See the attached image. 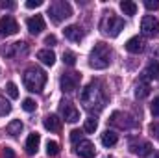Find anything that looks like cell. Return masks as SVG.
<instances>
[{
	"instance_id": "obj_13",
	"label": "cell",
	"mask_w": 159,
	"mask_h": 158,
	"mask_svg": "<svg viewBox=\"0 0 159 158\" xmlns=\"http://www.w3.org/2000/svg\"><path fill=\"white\" fill-rule=\"evenodd\" d=\"M76 153L80 155V158H93L96 155V149L93 145V141L89 140H80L76 143Z\"/></svg>"
},
{
	"instance_id": "obj_9",
	"label": "cell",
	"mask_w": 159,
	"mask_h": 158,
	"mask_svg": "<svg viewBox=\"0 0 159 158\" xmlns=\"http://www.w3.org/2000/svg\"><path fill=\"white\" fill-rule=\"evenodd\" d=\"M59 114H61V117L65 119V121H69V123L80 121V110L70 102V101H63V102L59 104Z\"/></svg>"
},
{
	"instance_id": "obj_3",
	"label": "cell",
	"mask_w": 159,
	"mask_h": 158,
	"mask_svg": "<svg viewBox=\"0 0 159 158\" xmlns=\"http://www.w3.org/2000/svg\"><path fill=\"white\" fill-rule=\"evenodd\" d=\"M22 82H24V86H26L28 91L39 93L41 89L44 87V84H46V73H44L43 69H39V67H30V69L24 73Z\"/></svg>"
},
{
	"instance_id": "obj_37",
	"label": "cell",
	"mask_w": 159,
	"mask_h": 158,
	"mask_svg": "<svg viewBox=\"0 0 159 158\" xmlns=\"http://www.w3.org/2000/svg\"><path fill=\"white\" fill-rule=\"evenodd\" d=\"M0 6H2V7H7V9H13V7H15V4H13V2H2Z\"/></svg>"
},
{
	"instance_id": "obj_33",
	"label": "cell",
	"mask_w": 159,
	"mask_h": 158,
	"mask_svg": "<svg viewBox=\"0 0 159 158\" xmlns=\"http://www.w3.org/2000/svg\"><path fill=\"white\" fill-rule=\"evenodd\" d=\"M144 6L146 9H159V0H146Z\"/></svg>"
},
{
	"instance_id": "obj_38",
	"label": "cell",
	"mask_w": 159,
	"mask_h": 158,
	"mask_svg": "<svg viewBox=\"0 0 159 158\" xmlns=\"http://www.w3.org/2000/svg\"><path fill=\"white\" fill-rule=\"evenodd\" d=\"M107 158H115V156H107Z\"/></svg>"
},
{
	"instance_id": "obj_17",
	"label": "cell",
	"mask_w": 159,
	"mask_h": 158,
	"mask_svg": "<svg viewBox=\"0 0 159 158\" xmlns=\"http://www.w3.org/2000/svg\"><path fill=\"white\" fill-rule=\"evenodd\" d=\"M43 125L48 132H59L61 130V119L57 116H54V114H50V116H46L43 119Z\"/></svg>"
},
{
	"instance_id": "obj_10",
	"label": "cell",
	"mask_w": 159,
	"mask_h": 158,
	"mask_svg": "<svg viewBox=\"0 0 159 158\" xmlns=\"http://www.w3.org/2000/svg\"><path fill=\"white\" fill-rule=\"evenodd\" d=\"M109 123L113 125V126H119V128H124V130H128V128H133L137 123H135V119L131 117V116H128V114H122V112H113L111 114V119H109Z\"/></svg>"
},
{
	"instance_id": "obj_15",
	"label": "cell",
	"mask_w": 159,
	"mask_h": 158,
	"mask_svg": "<svg viewBox=\"0 0 159 158\" xmlns=\"http://www.w3.org/2000/svg\"><path fill=\"white\" fill-rule=\"evenodd\" d=\"M144 48H146V43H144L143 37H139V36L129 37V39L126 41V50L131 52V54H139V52H143Z\"/></svg>"
},
{
	"instance_id": "obj_4",
	"label": "cell",
	"mask_w": 159,
	"mask_h": 158,
	"mask_svg": "<svg viewBox=\"0 0 159 158\" xmlns=\"http://www.w3.org/2000/svg\"><path fill=\"white\" fill-rule=\"evenodd\" d=\"M100 30L109 37H117L124 30V19L117 17L113 11H107V13H104V17L100 21Z\"/></svg>"
},
{
	"instance_id": "obj_34",
	"label": "cell",
	"mask_w": 159,
	"mask_h": 158,
	"mask_svg": "<svg viewBox=\"0 0 159 158\" xmlns=\"http://www.w3.org/2000/svg\"><path fill=\"white\" fill-rule=\"evenodd\" d=\"M39 6H43V0H28V2H26V7H28V9L39 7Z\"/></svg>"
},
{
	"instance_id": "obj_1",
	"label": "cell",
	"mask_w": 159,
	"mask_h": 158,
	"mask_svg": "<svg viewBox=\"0 0 159 158\" xmlns=\"http://www.w3.org/2000/svg\"><path fill=\"white\" fill-rule=\"evenodd\" d=\"M80 101H81V104H83V108L87 112L98 114V112L104 110V106L107 102V97H106V93H104V89H102V86L98 82H91L81 89Z\"/></svg>"
},
{
	"instance_id": "obj_25",
	"label": "cell",
	"mask_w": 159,
	"mask_h": 158,
	"mask_svg": "<svg viewBox=\"0 0 159 158\" xmlns=\"http://www.w3.org/2000/svg\"><path fill=\"white\" fill-rule=\"evenodd\" d=\"M46 155L48 156H57L59 155V143L57 141H46Z\"/></svg>"
},
{
	"instance_id": "obj_7",
	"label": "cell",
	"mask_w": 159,
	"mask_h": 158,
	"mask_svg": "<svg viewBox=\"0 0 159 158\" xmlns=\"http://www.w3.org/2000/svg\"><path fill=\"white\" fill-rule=\"evenodd\" d=\"M26 54H28V45L22 43V41L9 43L2 48V56H6V58H20V56H26Z\"/></svg>"
},
{
	"instance_id": "obj_16",
	"label": "cell",
	"mask_w": 159,
	"mask_h": 158,
	"mask_svg": "<svg viewBox=\"0 0 159 158\" xmlns=\"http://www.w3.org/2000/svg\"><path fill=\"white\" fill-rule=\"evenodd\" d=\"M63 34H65V37L69 41H72V43H80V41L85 37V32L76 26V24H72V26H67L65 30H63Z\"/></svg>"
},
{
	"instance_id": "obj_12",
	"label": "cell",
	"mask_w": 159,
	"mask_h": 158,
	"mask_svg": "<svg viewBox=\"0 0 159 158\" xmlns=\"http://www.w3.org/2000/svg\"><path fill=\"white\" fill-rule=\"evenodd\" d=\"M129 151L137 156H150L154 153V147L150 141H144V140H135L129 143Z\"/></svg>"
},
{
	"instance_id": "obj_22",
	"label": "cell",
	"mask_w": 159,
	"mask_h": 158,
	"mask_svg": "<svg viewBox=\"0 0 159 158\" xmlns=\"http://www.w3.org/2000/svg\"><path fill=\"white\" fill-rule=\"evenodd\" d=\"M117 141H119V134H117V132L106 130V132L102 134V145H104V147H113Z\"/></svg>"
},
{
	"instance_id": "obj_18",
	"label": "cell",
	"mask_w": 159,
	"mask_h": 158,
	"mask_svg": "<svg viewBox=\"0 0 159 158\" xmlns=\"http://www.w3.org/2000/svg\"><path fill=\"white\" fill-rule=\"evenodd\" d=\"M150 82L146 80V77H143V78L137 82V86H135V97L137 99H144V97H148L150 95Z\"/></svg>"
},
{
	"instance_id": "obj_23",
	"label": "cell",
	"mask_w": 159,
	"mask_h": 158,
	"mask_svg": "<svg viewBox=\"0 0 159 158\" xmlns=\"http://www.w3.org/2000/svg\"><path fill=\"white\" fill-rule=\"evenodd\" d=\"M120 9H122V13H124V15L133 17V15L137 13V4H135V2H131V0H122V2H120Z\"/></svg>"
},
{
	"instance_id": "obj_29",
	"label": "cell",
	"mask_w": 159,
	"mask_h": 158,
	"mask_svg": "<svg viewBox=\"0 0 159 158\" xmlns=\"http://www.w3.org/2000/svg\"><path fill=\"white\" fill-rule=\"evenodd\" d=\"M63 62H65L67 65H74V63H76V54H74V52H70V50L63 52Z\"/></svg>"
},
{
	"instance_id": "obj_35",
	"label": "cell",
	"mask_w": 159,
	"mask_h": 158,
	"mask_svg": "<svg viewBox=\"0 0 159 158\" xmlns=\"http://www.w3.org/2000/svg\"><path fill=\"white\" fill-rule=\"evenodd\" d=\"M80 140H81V132H80V130H72V132H70V141H72V143H78Z\"/></svg>"
},
{
	"instance_id": "obj_26",
	"label": "cell",
	"mask_w": 159,
	"mask_h": 158,
	"mask_svg": "<svg viewBox=\"0 0 159 158\" xmlns=\"http://www.w3.org/2000/svg\"><path fill=\"white\" fill-rule=\"evenodd\" d=\"M96 126H98V121L94 117H87L85 123H83V130H85V132H94Z\"/></svg>"
},
{
	"instance_id": "obj_20",
	"label": "cell",
	"mask_w": 159,
	"mask_h": 158,
	"mask_svg": "<svg viewBox=\"0 0 159 158\" xmlns=\"http://www.w3.org/2000/svg\"><path fill=\"white\" fill-rule=\"evenodd\" d=\"M37 58H39L44 65H50V67L56 63V54H54V50H50V48L39 50V52H37Z\"/></svg>"
},
{
	"instance_id": "obj_28",
	"label": "cell",
	"mask_w": 159,
	"mask_h": 158,
	"mask_svg": "<svg viewBox=\"0 0 159 158\" xmlns=\"http://www.w3.org/2000/svg\"><path fill=\"white\" fill-rule=\"evenodd\" d=\"M6 89H7V95H9L11 99H19V87H17L13 82H7Z\"/></svg>"
},
{
	"instance_id": "obj_27",
	"label": "cell",
	"mask_w": 159,
	"mask_h": 158,
	"mask_svg": "<svg viewBox=\"0 0 159 158\" xmlns=\"http://www.w3.org/2000/svg\"><path fill=\"white\" fill-rule=\"evenodd\" d=\"M9 112H11L9 101H6V97H0V116H7Z\"/></svg>"
},
{
	"instance_id": "obj_14",
	"label": "cell",
	"mask_w": 159,
	"mask_h": 158,
	"mask_svg": "<svg viewBox=\"0 0 159 158\" xmlns=\"http://www.w3.org/2000/svg\"><path fill=\"white\" fill-rule=\"evenodd\" d=\"M26 26H28V30H30V34L32 36H39L41 32L44 30V19H43V15H34V17H30L28 21H26Z\"/></svg>"
},
{
	"instance_id": "obj_36",
	"label": "cell",
	"mask_w": 159,
	"mask_h": 158,
	"mask_svg": "<svg viewBox=\"0 0 159 158\" xmlns=\"http://www.w3.org/2000/svg\"><path fill=\"white\" fill-rule=\"evenodd\" d=\"M44 43L46 45H56V36H46L44 37Z\"/></svg>"
},
{
	"instance_id": "obj_11",
	"label": "cell",
	"mask_w": 159,
	"mask_h": 158,
	"mask_svg": "<svg viewBox=\"0 0 159 158\" xmlns=\"http://www.w3.org/2000/svg\"><path fill=\"white\" fill-rule=\"evenodd\" d=\"M17 32H19V24L11 15H6L0 19V36L9 37V36H15Z\"/></svg>"
},
{
	"instance_id": "obj_21",
	"label": "cell",
	"mask_w": 159,
	"mask_h": 158,
	"mask_svg": "<svg viewBox=\"0 0 159 158\" xmlns=\"http://www.w3.org/2000/svg\"><path fill=\"white\" fill-rule=\"evenodd\" d=\"M22 128H24V125H22V121L20 119H13L7 126H6V132L9 134V136H13V138H17L20 132H22Z\"/></svg>"
},
{
	"instance_id": "obj_5",
	"label": "cell",
	"mask_w": 159,
	"mask_h": 158,
	"mask_svg": "<svg viewBox=\"0 0 159 158\" xmlns=\"http://www.w3.org/2000/svg\"><path fill=\"white\" fill-rule=\"evenodd\" d=\"M48 15H50L54 24H61L65 19H69L72 15V7L65 0H56V2H52L48 6Z\"/></svg>"
},
{
	"instance_id": "obj_30",
	"label": "cell",
	"mask_w": 159,
	"mask_h": 158,
	"mask_svg": "<svg viewBox=\"0 0 159 158\" xmlns=\"http://www.w3.org/2000/svg\"><path fill=\"white\" fill-rule=\"evenodd\" d=\"M35 108H37V104H35L34 99H24V101H22V110H26V112H34Z\"/></svg>"
},
{
	"instance_id": "obj_2",
	"label": "cell",
	"mask_w": 159,
	"mask_h": 158,
	"mask_svg": "<svg viewBox=\"0 0 159 158\" xmlns=\"http://www.w3.org/2000/svg\"><path fill=\"white\" fill-rule=\"evenodd\" d=\"M111 63V48L106 43H96L89 54V65L93 69H107Z\"/></svg>"
},
{
	"instance_id": "obj_32",
	"label": "cell",
	"mask_w": 159,
	"mask_h": 158,
	"mask_svg": "<svg viewBox=\"0 0 159 158\" xmlns=\"http://www.w3.org/2000/svg\"><path fill=\"white\" fill-rule=\"evenodd\" d=\"M150 134H152L156 140H159V123H152V125H150Z\"/></svg>"
},
{
	"instance_id": "obj_24",
	"label": "cell",
	"mask_w": 159,
	"mask_h": 158,
	"mask_svg": "<svg viewBox=\"0 0 159 158\" xmlns=\"http://www.w3.org/2000/svg\"><path fill=\"white\" fill-rule=\"evenodd\" d=\"M144 75L148 77V78H154V80H159V62H152L148 67H146V71H144Z\"/></svg>"
},
{
	"instance_id": "obj_6",
	"label": "cell",
	"mask_w": 159,
	"mask_h": 158,
	"mask_svg": "<svg viewBox=\"0 0 159 158\" xmlns=\"http://www.w3.org/2000/svg\"><path fill=\"white\" fill-rule=\"evenodd\" d=\"M141 32L146 36V37H159V21L154 15H146L143 17L141 21Z\"/></svg>"
},
{
	"instance_id": "obj_31",
	"label": "cell",
	"mask_w": 159,
	"mask_h": 158,
	"mask_svg": "<svg viewBox=\"0 0 159 158\" xmlns=\"http://www.w3.org/2000/svg\"><path fill=\"white\" fill-rule=\"evenodd\" d=\"M152 116L154 117H159V97H156L154 102H152Z\"/></svg>"
},
{
	"instance_id": "obj_8",
	"label": "cell",
	"mask_w": 159,
	"mask_h": 158,
	"mask_svg": "<svg viewBox=\"0 0 159 158\" xmlns=\"http://www.w3.org/2000/svg\"><path fill=\"white\" fill-rule=\"evenodd\" d=\"M80 80H81V75L80 73H65L59 78V86H61V89L65 93H72L74 89H78Z\"/></svg>"
},
{
	"instance_id": "obj_19",
	"label": "cell",
	"mask_w": 159,
	"mask_h": 158,
	"mask_svg": "<svg viewBox=\"0 0 159 158\" xmlns=\"http://www.w3.org/2000/svg\"><path fill=\"white\" fill-rule=\"evenodd\" d=\"M39 143H41V136L37 132H32L26 140V153L28 155H35L37 149H39Z\"/></svg>"
}]
</instances>
